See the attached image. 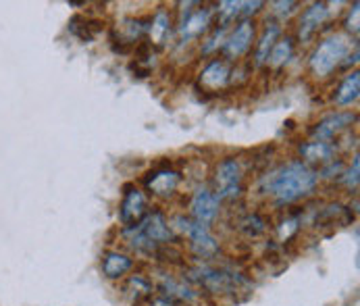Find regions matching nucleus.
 Instances as JSON below:
<instances>
[{"label": "nucleus", "instance_id": "1", "mask_svg": "<svg viewBox=\"0 0 360 306\" xmlns=\"http://www.w3.org/2000/svg\"><path fill=\"white\" fill-rule=\"evenodd\" d=\"M319 184V171L304 165L302 160H290L260 179V192L271 196L275 204L288 206L310 196Z\"/></svg>", "mask_w": 360, "mask_h": 306}, {"label": "nucleus", "instance_id": "2", "mask_svg": "<svg viewBox=\"0 0 360 306\" xmlns=\"http://www.w3.org/2000/svg\"><path fill=\"white\" fill-rule=\"evenodd\" d=\"M125 242L142 253H153L158 246H169L175 242V231L160 210L148 212L138 225L123 229Z\"/></svg>", "mask_w": 360, "mask_h": 306}, {"label": "nucleus", "instance_id": "3", "mask_svg": "<svg viewBox=\"0 0 360 306\" xmlns=\"http://www.w3.org/2000/svg\"><path fill=\"white\" fill-rule=\"evenodd\" d=\"M352 52V38L348 34H333L319 42L309 58L310 73L316 79L329 77L340 65H346V58Z\"/></svg>", "mask_w": 360, "mask_h": 306}, {"label": "nucleus", "instance_id": "4", "mask_svg": "<svg viewBox=\"0 0 360 306\" xmlns=\"http://www.w3.org/2000/svg\"><path fill=\"white\" fill-rule=\"evenodd\" d=\"M190 281L198 283L210 294H236L248 286V279L242 273L227 267H210V264H200L192 269Z\"/></svg>", "mask_w": 360, "mask_h": 306}, {"label": "nucleus", "instance_id": "5", "mask_svg": "<svg viewBox=\"0 0 360 306\" xmlns=\"http://www.w3.org/2000/svg\"><path fill=\"white\" fill-rule=\"evenodd\" d=\"M171 227H173V231H179L184 238L190 240V248H192V253L198 256V258L210 260V258H214V256L221 253V246H219L217 238L210 234V229L206 225L196 223L194 219H190V217H177Z\"/></svg>", "mask_w": 360, "mask_h": 306}, {"label": "nucleus", "instance_id": "6", "mask_svg": "<svg viewBox=\"0 0 360 306\" xmlns=\"http://www.w3.org/2000/svg\"><path fill=\"white\" fill-rule=\"evenodd\" d=\"M244 171L238 158L229 156L223 158L217 167H214V194L219 196V200H238L242 196L244 190Z\"/></svg>", "mask_w": 360, "mask_h": 306}, {"label": "nucleus", "instance_id": "7", "mask_svg": "<svg viewBox=\"0 0 360 306\" xmlns=\"http://www.w3.org/2000/svg\"><path fill=\"white\" fill-rule=\"evenodd\" d=\"M255 36H257V25H255L252 19L238 21L236 27L229 32V36L223 42V54H225V58L236 60V58L244 56L246 52L250 51V46L255 42Z\"/></svg>", "mask_w": 360, "mask_h": 306}, {"label": "nucleus", "instance_id": "8", "mask_svg": "<svg viewBox=\"0 0 360 306\" xmlns=\"http://www.w3.org/2000/svg\"><path fill=\"white\" fill-rule=\"evenodd\" d=\"M148 198L146 194L136 188V186H127L125 188V194H123V200L119 206V221L125 227H134L138 225L146 215H148Z\"/></svg>", "mask_w": 360, "mask_h": 306}, {"label": "nucleus", "instance_id": "9", "mask_svg": "<svg viewBox=\"0 0 360 306\" xmlns=\"http://www.w3.org/2000/svg\"><path fill=\"white\" fill-rule=\"evenodd\" d=\"M219 210H221V200L210 188H198L194 192L192 203H190V212L196 223L206 225V227L212 225L219 217Z\"/></svg>", "mask_w": 360, "mask_h": 306}, {"label": "nucleus", "instance_id": "10", "mask_svg": "<svg viewBox=\"0 0 360 306\" xmlns=\"http://www.w3.org/2000/svg\"><path fill=\"white\" fill-rule=\"evenodd\" d=\"M354 121H356V115H354V113H348V110L331 113V115L323 117V119L312 127V140L331 142L338 134H342L344 129H348Z\"/></svg>", "mask_w": 360, "mask_h": 306}, {"label": "nucleus", "instance_id": "11", "mask_svg": "<svg viewBox=\"0 0 360 306\" xmlns=\"http://www.w3.org/2000/svg\"><path fill=\"white\" fill-rule=\"evenodd\" d=\"M212 25V8H196L190 11L188 17L179 19V38L181 42H190L206 34Z\"/></svg>", "mask_w": 360, "mask_h": 306}, {"label": "nucleus", "instance_id": "12", "mask_svg": "<svg viewBox=\"0 0 360 306\" xmlns=\"http://www.w3.org/2000/svg\"><path fill=\"white\" fill-rule=\"evenodd\" d=\"M181 184V173L175 169H158L146 177V188L156 198H171Z\"/></svg>", "mask_w": 360, "mask_h": 306}, {"label": "nucleus", "instance_id": "13", "mask_svg": "<svg viewBox=\"0 0 360 306\" xmlns=\"http://www.w3.org/2000/svg\"><path fill=\"white\" fill-rule=\"evenodd\" d=\"M327 19H329V4L327 2H312L309 8H304V13L300 15L298 40L300 42L310 40Z\"/></svg>", "mask_w": 360, "mask_h": 306}, {"label": "nucleus", "instance_id": "14", "mask_svg": "<svg viewBox=\"0 0 360 306\" xmlns=\"http://www.w3.org/2000/svg\"><path fill=\"white\" fill-rule=\"evenodd\" d=\"M231 82V67L223 58H212L200 73V86L206 92H219Z\"/></svg>", "mask_w": 360, "mask_h": 306}, {"label": "nucleus", "instance_id": "15", "mask_svg": "<svg viewBox=\"0 0 360 306\" xmlns=\"http://www.w3.org/2000/svg\"><path fill=\"white\" fill-rule=\"evenodd\" d=\"M158 288L162 292V296H167L169 300H173L175 305L184 302V305H192L198 298V292L186 283V279H175L173 275L162 273L158 279Z\"/></svg>", "mask_w": 360, "mask_h": 306}, {"label": "nucleus", "instance_id": "16", "mask_svg": "<svg viewBox=\"0 0 360 306\" xmlns=\"http://www.w3.org/2000/svg\"><path fill=\"white\" fill-rule=\"evenodd\" d=\"M264 4L262 2H240V0H223L217 4V13H219V19H221V25H229L231 21L240 19H250L252 15H257L258 11L262 8Z\"/></svg>", "mask_w": 360, "mask_h": 306}, {"label": "nucleus", "instance_id": "17", "mask_svg": "<svg viewBox=\"0 0 360 306\" xmlns=\"http://www.w3.org/2000/svg\"><path fill=\"white\" fill-rule=\"evenodd\" d=\"M123 296L131 302L134 306H142L144 302H150L153 296H155V283L142 275V273H136L131 275L125 286H123Z\"/></svg>", "mask_w": 360, "mask_h": 306}, {"label": "nucleus", "instance_id": "18", "mask_svg": "<svg viewBox=\"0 0 360 306\" xmlns=\"http://www.w3.org/2000/svg\"><path fill=\"white\" fill-rule=\"evenodd\" d=\"M300 156L304 158V165H321L327 167L329 162L335 160L338 148L333 142H321V140H310L300 146Z\"/></svg>", "mask_w": 360, "mask_h": 306}, {"label": "nucleus", "instance_id": "19", "mask_svg": "<svg viewBox=\"0 0 360 306\" xmlns=\"http://www.w3.org/2000/svg\"><path fill=\"white\" fill-rule=\"evenodd\" d=\"M134 269V258L119 250H108L103 256V273L106 279H121Z\"/></svg>", "mask_w": 360, "mask_h": 306}, {"label": "nucleus", "instance_id": "20", "mask_svg": "<svg viewBox=\"0 0 360 306\" xmlns=\"http://www.w3.org/2000/svg\"><path fill=\"white\" fill-rule=\"evenodd\" d=\"M146 36H148L150 44L156 46V49H160V46L167 44V40L171 36V15L165 8H158L155 13V17L148 21Z\"/></svg>", "mask_w": 360, "mask_h": 306}, {"label": "nucleus", "instance_id": "21", "mask_svg": "<svg viewBox=\"0 0 360 306\" xmlns=\"http://www.w3.org/2000/svg\"><path fill=\"white\" fill-rule=\"evenodd\" d=\"M146 27L148 23L142 19H123L117 30H115V42H121L125 46H134L136 42H140L146 36Z\"/></svg>", "mask_w": 360, "mask_h": 306}, {"label": "nucleus", "instance_id": "22", "mask_svg": "<svg viewBox=\"0 0 360 306\" xmlns=\"http://www.w3.org/2000/svg\"><path fill=\"white\" fill-rule=\"evenodd\" d=\"M360 96V73L359 71H352L348 73L342 84L338 86L335 94H333V102L338 106H350L354 102L359 101Z\"/></svg>", "mask_w": 360, "mask_h": 306}, {"label": "nucleus", "instance_id": "23", "mask_svg": "<svg viewBox=\"0 0 360 306\" xmlns=\"http://www.w3.org/2000/svg\"><path fill=\"white\" fill-rule=\"evenodd\" d=\"M279 34H281V25H279V23H275V21L266 23V27L262 30L260 40H258L257 44V54H255L257 65H266L269 54H271L273 46H275L277 40H279Z\"/></svg>", "mask_w": 360, "mask_h": 306}, {"label": "nucleus", "instance_id": "24", "mask_svg": "<svg viewBox=\"0 0 360 306\" xmlns=\"http://www.w3.org/2000/svg\"><path fill=\"white\" fill-rule=\"evenodd\" d=\"M292 54H294V38L285 36V38L277 40V44L273 46V51L266 58V65L273 67V69H281V67H285L290 63Z\"/></svg>", "mask_w": 360, "mask_h": 306}, {"label": "nucleus", "instance_id": "25", "mask_svg": "<svg viewBox=\"0 0 360 306\" xmlns=\"http://www.w3.org/2000/svg\"><path fill=\"white\" fill-rule=\"evenodd\" d=\"M238 229H240L246 238H260V236H264V234H266L269 223H266V219H264L262 215H258V212H250V215H246V217H242V219H240Z\"/></svg>", "mask_w": 360, "mask_h": 306}, {"label": "nucleus", "instance_id": "26", "mask_svg": "<svg viewBox=\"0 0 360 306\" xmlns=\"http://www.w3.org/2000/svg\"><path fill=\"white\" fill-rule=\"evenodd\" d=\"M359 175H360V158L359 154L354 156V160H352V165L342 173V181H344V186L346 188H350V190H356L359 188Z\"/></svg>", "mask_w": 360, "mask_h": 306}, {"label": "nucleus", "instance_id": "27", "mask_svg": "<svg viewBox=\"0 0 360 306\" xmlns=\"http://www.w3.org/2000/svg\"><path fill=\"white\" fill-rule=\"evenodd\" d=\"M298 229H300V219H298V217H288V219H283L281 225H279V229H277L279 240H281V242H288Z\"/></svg>", "mask_w": 360, "mask_h": 306}, {"label": "nucleus", "instance_id": "28", "mask_svg": "<svg viewBox=\"0 0 360 306\" xmlns=\"http://www.w3.org/2000/svg\"><path fill=\"white\" fill-rule=\"evenodd\" d=\"M221 25V23H219ZM225 32H227V25H221V27H217L214 30V34L208 38L205 42V46H202V52L205 54H210V52H214L217 49H223V42H225Z\"/></svg>", "mask_w": 360, "mask_h": 306}, {"label": "nucleus", "instance_id": "29", "mask_svg": "<svg viewBox=\"0 0 360 306\" xmlns=\"http://www.w3.org/2000/svg\"><path fill=\"white\" fill-rule=\"evenodd\" d=\"M271 11H273V15L275 17H279V19H288V17H292L294 13H296V8H298V2H292V0H279V2H271Z\"/></svg>", "mask_w": 360, "mask_h": 306}, {"label": "nucleus", "instance_id": "30", "mask_svg": "<svg viewBox=\"0 0 360 306\" xmlns=\"http://www.w3.org/2000/svg\"><path fill=\"white\" fill-rule=\"evenodd\" d=\"M360 4L359 2H354V6H352V11L348 13V19H346V30L350 32V34H359V15H360Z\"/></svg>", "mask_w": 360, "mask_h": 306}, {"label": "nucleus", "instance_id": "31", "mask_svg": "<svg viewBox=\"0 0 360 306\" xmlns=\"http://www.w3.org/2000/svg\"><path fill=\"white\" fill-rule=\"evenodd\" d=\"M148 306H177L173 300H169L167 296H153V300H150V305Z\"/></svg>", "mask_w": 360, "mask_h": 306}, {"label": "nucleus", "instance_id": "32", "mask_svg": "<svg viewBox=\"0 0 360 306\" xmlns=\"http://www.w3.org/2000/svg\"><path fill=\"white\" fill-rule=\"evenodd\" d=\"M188 306H194V305H188Z\"/></svg>", "mask_w": 360, "mask_h": 306}]
</instances>
